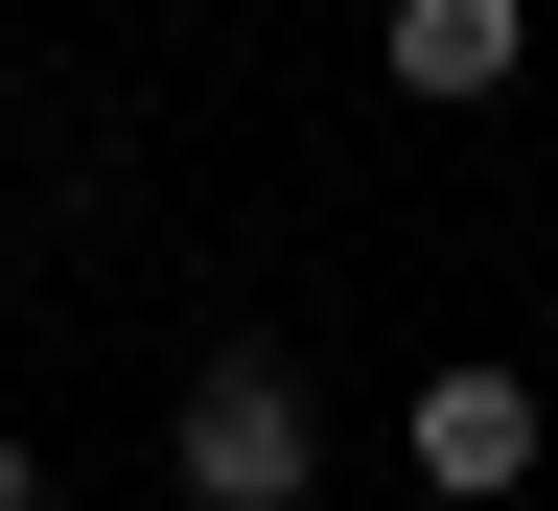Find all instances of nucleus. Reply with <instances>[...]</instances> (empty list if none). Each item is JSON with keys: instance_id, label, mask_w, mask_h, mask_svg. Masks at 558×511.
I'll return each instance as SVG.
<instances>
[{"instance_id": "nucleus-1", "label": "nucleus", "mask_w": 558, "mask_h": 511, "mask_svg": "<svg viewBox=\"0 0 558 511\" xmlns=\"http://www.w3.org/2000/svg\"><path fill=\"white\" fill-rule=\"evenodd\" d=\"M303 465H326L303 373H279V349H209L186 418H163V488H186V511H303Z\"/></svg>"}, {"instance_id": "nucleus-2", "label": "nucleus", "mask_w": 558, "mask_h": 511, "mask_svg": "<svg viewBox=\"0 0 558 511\" xmlns=\"http://www.w3.org/2000/svg\"><path fill=\"white\" fill-rule=\"evenodd\" d=\"M396 465L442 488V511H512V488H535V373H488V349H465V373H418Z\"/></svg>"}, {"instance_id": "nucleus-3", "label": "nucleus", "mask_w": 558, "mask_h": 511, "mask_svg": "<svg viewBox=\"0 0 558 511\" xmlns=\"http://www.w3.org/2000/svg\"><path fill=\"white\" fill-rule=\"evenodd\" d=\"M535 70V0H396V94H512Z\"/></svg>"}, {"instance_id": "nucleus-4", "label": "nucleus", "mask_w": 558, "mask_h": 511, "mask_svg": "<svg viewBox=\"0 0 558 511\" xmlns=\"http://www.w3.org/2000/svg\"><path fill=\"white\" fill-rule=\"evenodd\" d=\"M0 511H47V465H24V442H0Z\"/></svg>"}]
</instances>
